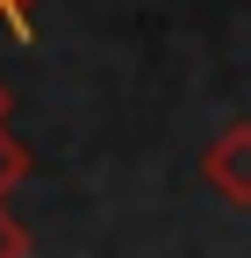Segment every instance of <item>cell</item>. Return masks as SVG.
<instances>
[{"label":"cell","instance_id":"obj_1","mask_svg":"<svg viewBox=\"0 0 251 258\" xmlns=\"http://www.w3.org/2000/svg\"><path fill=\"white\" fill-rule=\"evenodd\" d=\"M201 179L223 194L230 208H251V122L215 129V144L201 151Z\"/></svg>","mask_w":251,"mask_h":258},{"label":"cell","instance_id":"obj_4","mask_svg":"<svg viewBox=\"0 0 251 258\" xmlns=\"http://www.w3.org/2000/svg\"><path fill=\"white\" fill-rule=\"evenodd\" d=\"M29 15H36V0H0V29H15V36H29Z\"/></svg>","mask_w":251,"mask_h":258},{"label":"cell","instance_id":"obj_2","mask_svg":"<svg viewBox=\"0 0 251 258\" xmlns=\"http://www.w3.org/2000/svg\"><path fill=\"white\" fill-rule=\"evenodd\" d=\"M22 179H29V151H22V137H15V129H0V201H8Z\"/></svg>","mask_w":251,"mask_h":258},{"label":"cell","instance_id":"obj_3","mask_svg":"<svg viewBox=\"0 0 251 258\" xmlns=\"http://www.w3.org/2000/svg\"><path fill=\"white\" fill-rule=\"evenodd\" d=\"M0 258H29V230H22V215L0 201Z\"/></svg>","mask_w":251,"mask_h":258},{"label":"cell","instance_id":"obj_5","mask_svg":"<svg viewBox=\"0 0 251 258\" xmlns=\"http://www.w3.org/2000/svg\"><path fill=\"white\" fill-rule=\"evenodd\" d=\"M0 129H8V93H0Z\"/></svg>","mask_w":251,"mask_h":258}]
</instances>
